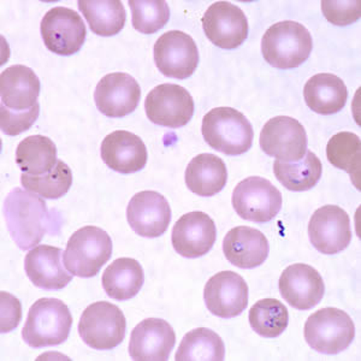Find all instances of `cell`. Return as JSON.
<instances>
[{"mask_svg": "<svg viewBox=\"0 0 361 361\" xmlns=\"http://www.w3.org/2000/svg\"><path fill=\"white\" fill-rule=\"evenodd\" d=\"M3 214L8 234L22 250L37 247L45 235L59 234L63 223L61 214L49 209L40 195L21 188L8 193Z\"/></svg>", "mask_w": 361, "mask_h": 361, "instance_id": "obj_1", "label": "cell"}, {"mask_svg": "<svg viewBox=\"0 0 361 361\" xmlns=\"http://www.w3.org/2000/svg\"><path fill=\"white\" fill-rule=\"evenodd\" d=\"M202 136L206 144L226 156L248 152L255 132L246 116L233 107H214L204 116Z\"/></svg>", "mask_w": 361, "mask_h": 361, "instance_id": "obj_2", "label": "cell"}, {"mask_svg": "<svg viewBox=\"0 0 361 361\" xmlns=\"http://www.w3.org/2000/svg\"><path fill=\"white\" fill-rule=\"evenodd\" d=\"M313 40L308 29L294 21L271 25L262 39V54L271 66L294 69L307 61L312 52Z\"/></svg>", "mask_w": 361, "mask_h": 361, "instance_id": "obj_3", "label": "cell"}, {"mask_svg": "<svg viewBox=\"0 0 361 361\" xmlns=\"http://www.w3.org/2000/svg\"><path fill=\"white\" fill-rule=\"evenodd\" d=\"M71 325L73 316L62 300L42 298L29 310L22 337L32 348L59 345L68 340Z\"/></svg>", "mask_w": 361, "mask_h": 361, "instance_id": "obj_4", "label": "cell"}, {"mask_svg": "<svg viewBox=\"0 0 361 361\" xmlns=\"http://www.w3.org/2000/svg\"><path fill=\"white\" fill-rule=\"evenodd\" d=\"M112 240L98 226H86L75 231L66 243L63 264L71 275L90 279L110 260Z\"/></svg>", "mask_w": 361, "mask_h": 361, "instance_id": "obj_5", "label": "cell"}, {"mask_svg": "<svg viewBox=\"0 0 361 361\" xmlns=\"http://www.w3.org/2000/svg\"><path fill=\"white\" fill-rule=\"evenodd\" d=\"M355 325L342 310L322 308L308 317L305 325V338L308 345L325 355H336L352 345Z\"/></svg>", "mask_w": 361, "mask_h": 361, "instance_id": "obj_6", "label": "cell"}, {"mask_svg": "<svg viewBox=\"0 0 361 361\" xmlns=\"http://www.w3.org/2000/svg\"><path fill=\"white\" fill-rule=\"evenodd\" d=\"M127 320L121 308L107 301H98L85 310L78 323L83 342L97 350H111L123 342Z\"/></svg>", "mask_w": 361, "mask_h": 361, "instance_id": "obj_7", "label": "cell"}, {"mask_svg": "<svg viewBox=\"0 0 361 361\" xmlns=\"http://www.w3.org/2000/svg\"><path fill=\"white\" fill-rule=\"evenodd\" d=\"M231 202L245 221L267 223L282 209V194L267 178L250 176L235 187Z\"/></svg>", "mask_w": 361, "mask_h": 361, "instance_id": "obj_8", "label": "cell"}, {"mask_svg": "<svg viewBox=\"0 0 361 361\" xmlns=\"http://www.w3.org/2000/svg\"><path fill=\"white\" fill-rule=\"evenodd\" d=\"M40 33L46 47L58 56L78 54L86 40L82 17L64 6H56L42 17Z\"/></svg>", "mask_w": 361, "mask_h": 361, "instance_id": "obj_9", "label": "cell"}, {"mask_svg": "<svg viewBox=\"0 0 361 361\" xmlns=\"http://www.w3.org/2000/svg\"><path fill=\"white\" fill-rule=\"evenodd\" d=\"M263 152L279 161H299L307 152V134L299 121L277 116L267 121L259 137Z\"/></svg>", "mask_w": 361, "mask_h": 361, "instance_id": "obj_10", "label": "cell"}, {"mask_svg": "<svg viewBox=\"0 0 361 361\" xmlns=\"http://www.w3.org/2000/svg\"><path fill=\"white\" fill-rule=\"evenodd\" d=\"M194 100L185 87L164 83L153 88L145 100V111L152 123L161 127H185L194 115Z\"/></svg>", "mask_w": 361, "mask_h": 361, "instance_id": "obj_11", "label": "cell"}, {"mask_svg": "<svg viewBox=\"0 0 361 361\" xmlns=\"http://www.w3.org/2000/svg\"><path fill=\"white\" fill-rule=\"evenodd\" d=\"M154 63L166 78L185 80L199 66V51L193 37L180 30H170L157 40L153 49Z\"/></svg>", "mask_w": 361, "mask_h": 361, "instance_id": "obj_12", "label": "cell"}, {"mask_svg": "<svg viewBox=\"0 0 361 361\" xmlns=\"http://www.w3.org/2000/svg\"><path fill=\"white\" fill-rule=\"evenodd\" d=\"M202 28L209 42L219 49H234L248 37V20L243 8L229 1H216L202 18Z\"/></svg>", "mask_w": 361, "mask_h": 361, "instance_id": "obj_13", "label": "cell"}, {"mask_svg": "<svg viewBox=\"0 0 361 361\" xmlns=\"http://www.w3.org/2000/svg\"><path fill=\"white\" fill-rule=\"evenodd\" d=\"M308 236L313 247L323 255L340 253L352 241L350 219L340 206L325 205L316 209L308 224Z\"/></svg>", "mask_w": 361, "mask_h": 361, "instance_id": "obj_14", "label": "cell"}, {"mask_svg": "<svg viewBox=\"0 0 361 361\" xmlns=\"http://www.w3.org/2000/svg\"><path fill=\"white\" fill-rule=\"evenodd\" d=\"M204 300L214 316L224 319L234 318L248 306V286L234 271H221L207 281Z\"/></svg>", "mask_w": 361, "mask_h": 361, "instance_id": "obj_15", "label": "cell"}, {"mask_svg": "<svg viewBox=\"0 0 361 361\" xmlns=\"http://www.w3.org/2000/svg\"><path fill=\"white\" fill-rule=\"evenodd\" d=\"M141 88L135 78L126 73L105 75L95 87L94 102L99 111L110 118H121L135 111Z\"/></svg>", "mask_w": 361, "mask_h": 361, "instance_id": "obj_16", "label": "cell"}, {"mask_svg": "<svg viewBox=\"0 0 361 361\" xmlns=\"http://www.w3.org/2000/svg\"><path fill=\"white\" fill-rule=\"evenodd\" d=\"M217 229L209 214L194 211L182 216L173 226L171 243L183 258L195 259L207 255L214 248Z\"/></svg>", "mask_w": 361, "mask_h": 361, "instance_id": "obj_17", "label": "cell"}, {"mask_svg": "<svg viewBox=\"0 0 361 361\" xmlns=\"http://www.w3.org/2000/svg\"><path fill=\"white\" fill-rule=\"evenodd\" d=\"M127 219L129 226L140 236L159 238L171 222V209L161 194L144 190L135 194L128 204Z\"/></svg>", "mask_w": 361, "mask_h": 361, "instance_id": "obj_18", "label": "cell"}, {"mask_svg": "<svg viewBox=\"0 0 361 361\" xmlns=\"http://www.w3.org/2000/svg\"><path fill=\"white\" fill-rule=\"evenodd\" d=\"M279 293L288 304L300 311H307L319 304L325 294L323 277L307 264H294L282 272Z\"/></svg>", "mask_w": 361, "mask_h": 361, "instance_id": "obj_19", "label": "cell"}, {"mask_svg": "<svg viewBox=\"0 0 361 361\" xmlns=\"http://www.w3.org/2000/svg\"><path fill=\"white\" fill-rule=\"evenodd\" d=\"M175 343L176 334L166 320L147 318L133 330L129 354L136 361H166Z\"/></svg>", "mask_w": 361, "mask_h": 361, "instance_id": "obj_20", "label": "cell"}, {"mask_svg": "<svg viewBox=\"0 0 361 361\" xmlns=\"http://www.w3.org/2000/svg\"><path fill=\"white\" fill-rule=\"evenodd\" d=\"M100 153L109 168L123 175L141 171L148 159L144 141L127 130H116L109 134L102 142Z\"/></svg>", "mask_w": 361, "mask_h": 361, "instance_id": "obj_21", "label": "cell"}, {"mask_svg": "<svg viewBox=\"0 0 361 361\" xmlns=\"http://www.w3.org/2000/svg\"><path fill=\"white\" fill-rule=\"evenodd\" d=\"M62 250L58 247L40 245L25 255V274L35 287L61 290L73 281V275L62 264Z\"/></svg>", "mask_w": 361, "mask_h": 361, "instance_id": "obj_22", "label": "cell"}, {"mask_svg": "<svg viewBox=\"0 0 361 361\" xmlns=\"http://www.w3.org/2000/svg\"><path fill=\"white\" fill-rule=\"evenodd\" d=\"M270 247L260 230L250 226H236L223 241V253L234 267L255 269L265 263Z\"/></svg>", "mask_w": 361, "mask_h": 361, "instance_id": "obj_23", "label": "cell"}, {"mask_svg": "<svg viewBox=\"0 0 361 361\" xmlns=\"http://www.w3.org/2000/svg\"><path fill=\"white\" fill-rule=\"evenodd\" d=\"M40 88V80L28 66L17 64L0 75L1 105L13 111H25L35 106Z\"/></svg>", "mask_w": 361, "mask_h": 361, "instance_id": "obj_24", "label": "cell"}, {"mask_svg": "<svg viewBox=\"0 0 361 361\" xmlns=\"http://www.w3.org/2000/svg\"><path fill=\"white\" fill-rule=\"evenodd\" d=\"M185 185L199 197H214L222 192L228 180L224 160L216 154L202 153L194 157L185 169Z\"/></svg>", "mask_w": 361, "mask_h": 361, "instance_id": "obj_25", "label": "cell"}, {"mask_svg": "<svg viewBox=\"0 0 361 361\" xmlns=\"http://www.w3.org/2000/svg\"><path fill=\"white\" fill-rule=\"evenodd\" d=\"M307 106L319 115H335L345 106L348 90L345 82L333 74H317L304 88Z\"/></svg>", "mask_w": 361, "mask_h": 361, "instance_id": "obj_26", "label": "cell"}, {"mask_svg": "<svg viewBox=\"0 0 361 361\" xmlns=\"http://www.w3.org/2000/svg\"><path fill=\"white\" fill-rule=\"evenodd\" d=\"M144 282V270L135 259H116L104 271V290L109 298L117 301L133 299L139 294Z\"/></svg>", "mask_w": 361, "mask_h": 361, "instance_id": "obj_27", "label": "cell"}, {"mask_svg": "<svg viewBox=\"0 0 361 361\" xmlns=\"http://www.w3.org/2000/svg\"><path fill=\"white\" fill-rule=\"evenodd\" d=\"M16 163L22 173L42 176L56 168L57 147L47 136H28L17 146Z\"/></svg>", "mask_w": 361, "mask_h": 361, "instance_id": "obj_28", "label": "cell"}, {"mask_svg": "<svg viewBox=\"0 0 361 361\" xmlns=\"http://www.w3.org/2000/svg\"><path fill=\"white\" fill-rule=\"evenodd\" d=\"M78 8L90 30L99 37H114L127 21V13L119 0H80Z\"/></svg>", "mask_w": 361, "mask_h": 361, "instance_id": "obj_29", "label": "cell"}, {"mask_svg": "<svg viewBox=\"0 0 361 361\" xmlns=\"http://www.w3.org/2000/svg\"><path fill=\"white\" fill-rule=\"evenodd\" d=\"M274 173L281 185L292 192H306L316 187L323 173V165L314 153L308 151L299 161L274 163Z\"/></svg>", "mask_w": 361, "mask_h": 361, "instance_id": "obj_30", "label": "cell"}, {"mask_svg": "<svg viewBox=\"0 0 361 361\" xmlns=\"http://www.w3.org/2000/svg\"><path fill=\"white\" fill-rule=\"evenodd\" d=\"M177 361H223L226 345L219 335L207 328L194 329L180 341Z\"/></svg>", "mask_w": 361, "mask_h": 361, "instance_id": "obj_31", "label": "cell"}, {"mask_svg": "<svg viewBox=\"0 0 361 361\" xmlns=\"http://www.w3.org/2000/svg\"><path fill=\"white\" fill-rule=\"evenodd\" d=\"M326 157L330 164L348 173L353 183L360 180L361 141L354 133H337L326 145Z\"/></svg>", "mask_w": 361, "mask_h": 361, "instance_id": "obj_32", "label": "cell"}, {"mask_svg": "<svg viewBox=\"0 0 361 361\" xmlns=\"http://www.w3.org/2000/svg\"><path fill=\"white\" fill-rule=\"evenodd\" d=\"M248 319L259 336L275 338L287 329L289 314L287 307L279 300L263 299L252 306Z\"/></svg>", "mask_w": 361, "mask_h": 361, "instance_id": "obj_33", "label": "cell"}, {"mask_svg": "<svg viewBox=\"0 0 361 361\" xmlns=\"http://www.w3.org/2000/svg\"><path fill=\"white\" fill-rule=\"evenodd\" d=\"M21 183L25 190L33 192L44 199L57 200L59 197H64L71 188L73 173L63 160L58 159L56 168L51 173L42 176L22 173Z\"/></svg>", "mask_w": 361, "mask_h": 361, "instance_id": "obj_34", "label": "cell"}, {"mask_svg": "<svg viewBox=\"0 0 361 361\" xmlns=\"http://www.w3.org/2000/svg\"><path fill=\"white\" fill-rule=\"evenodd\" d=\"M133 27L142 34H154L164 28L170 18V8L165 0H129Z\"/></svg>", "mask_w": 361, "mask_h": 361, "instance_id": "obj_35", "label": "cell"}, {"mask_svg": "<svg viewBox=\"0 0 361 361\" xmlns=\"http://www.w3.org/2000/svg\"><path fill=\"white\" fill-rule=\"evenodd\" d=\"M40 114V104L25 110V111H13L4 105H0V127L5 135L17 136L27 132L33 127Z\"/></svg>", "mask_w": 361, "mask_h": 361, "instance_id": "obj_36", "label": "cell"}, {"mask_svg": "<svg viewBox=\"0 0 361 361\" xmlns=\"http://www.w3.org/2000/svg\"><path fill=\"white\" fill-rule=\"evenodd\" d=\"M322 11L330 23L340 27L352 25L360 18V0L350 1H322Z\"/></svg>", "mask_w": 361, "mask_h": 361, "instance_id": "obj_37", "label": "cell"}, {"mask_svg": "<svg viewBox=\"0 0 361 361\" xmlns=\"http://www.w3.org/2000/svg\"><path fill=\"white\" fill-rule=\"evenodd\" d=\"M1 333L13 331L22 318L21 302L8 293H1Z\"/></svg>", "mask_w": 361, "mask_h": 361, "instance_id": "obj_38", "label": "cell"}]
</instances>
